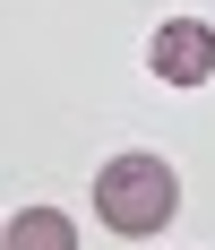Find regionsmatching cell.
I'll return each mask as SVG.
<instances>
[{
	"mask_svg": "<svg viewBox=\"0 0 215 250\" xmlns=\"http://www.w3.org/2000/svg\"><path fill=\"white\" fill-rule=\"evenodd\" d=\"M172 207H181V181H172V164L164 155H112L95 173V216L112 233H129V242H146V233H164L172 225Z\"/></svg>",
	"mask_w": 215,
	"mask_h": 250,
	"instance_id": "obj_1",
	"label": "cell"
},
{
	"mask_svg": "<svg viewBox=\"0 0 215 250\" xmlns=\"http://www.w3.org/2000/svg\"><path fill=\"white\" fill-rule=\"evenodd\" d=\"M146 69L164 78V86H207L215 78V26L207 18H164L146 35Z\"/></svg>",
	"mask_w": 215,
	"mask_h": 250,
	"instance_id": "obj_2",
	"label": "cell"
},
{
	"mask_svg": "<svg viewBox=\"0 0 215 250\" xmlns=\"http://www.w3.org/2000/svg\"><path fill=\"white\" fill-rule=\"evenodd\" d=\"M9 250H78V225L60 207H26V216H9Z\"/></svg>",
	"mask_w": 215,
	"mask_h": 250,
	"instance_id": "obj_3",
	"label": "cell"
},
{
	"mask_svg": "<svg viewBox=\"0 0 215 250\" xmlns=\"http://www.w3.org/2000/svg\"><path fill=\"white\" fill-rule=\"evenodd\" d=\"M0 250H9V225H0Z\"/></svg>",
	"mask_w": 215,
	"mask_h": 250,
	"instance_id": "obj_4",
	"label": "cell"
}]
</instances>
